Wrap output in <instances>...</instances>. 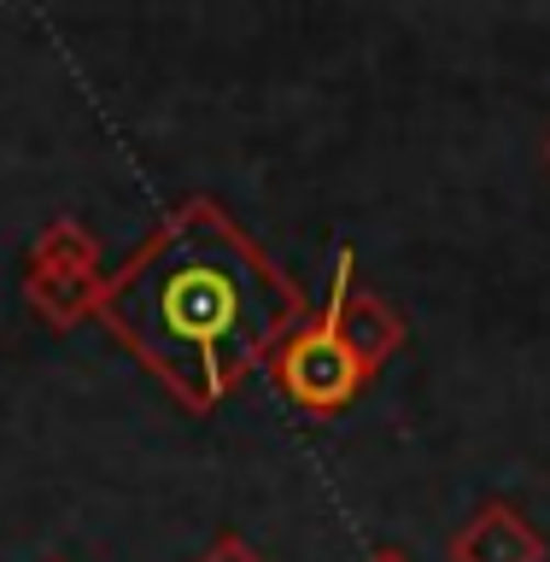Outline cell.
I'll use <instances>...</instances> for the list:
<instances>
[{
	"mask_svg": "<svg viewBox=\"0 0 550 562\" xmlns=\"http://www.w3.org/2000/svg\"><path fill=\"white\" fill-rule=\"evenodd\" d=\"M305 316V288L211 193L170 205L100 299V328L193 416L263 375Z\"/></svg>",
	"mask_w": 550,
	"mask_h": 562,
	"instance_id": "1",
	"label": "cell"
},
{
	"mask_svg": "<svg viewBox=\"0 0 550 562\" xmlns=\"http://www.w3.org/2000/svg\"><path fill=\"white\" fill-rule=\"evenodd\" d=\"M404 351V316L358 276V252L340 246L328 276L323 311H311L299 323L281 351L270 358V375L281 386V398L305 416H340L351 411L375 375Z\"/></svg>",
	"mask_w": 550,
	"mask_h": 562,
	"instance_id": "2",
	"label": "cell"
},
{
	"mask_svg": "<svg viewBox=\"0 0 550 562\" xmlns=\"http://www.w3.org/2000/svg\"><path fill=\"white\" fill-rule=\"evenodd\" d=\"M105 276L112 270L100 263V240L88 235V223L47 217L24 252V305L42 328L70 334L82 323H100Z\"/></svg>",
	"mask_w": 550,
	"mask_h": 562,
	"instance_id": "3",
	"label": "cell"
},
{
	"mask_svg": "<svg viewBox=\"0 0 550 562\" xmlns=\"http://www.w3.org/2000/svg\"><path fill=\"white\" fill-rule=\"evenodd\" d=\"M451 562H545V533L516 504L486 498L446 544Z\"/></svg>",
	"mask_w": 550,
	"mask_h": 562,
	"instance_id": "4",
	"label": "cell"
},
{
	"mask_svg": "<svg viewBox=\"0 0 550 562\" xmlns=\"http://www.w3.org/2000/svg\"><path fill=\"white\" fill-rule=\"evenodd\" d=\"M193 562H270V557H263L246 533H235V527H228V533H217Z\"/></svg>",
	"mask_w": 550,
	"mask_h": 562,
	"instance_id": "5",
	"label": "cell"
},
{
	"mask_svg": "<svg viewBox=\"0 0 550 562\" xmlns=\"http://www.w3.org/2000/svg\"><path fill=\"white\" fill-rule=\"evenodd\" d=\"M369 562H411V557H404V551H393V544H386V551H375Z\"/></svg>",
	"mask_w": 550,
	"mask_h": 562,
	"instance_id": "6",
	"label": "cell"
},
{
	"mask_svg": "<svg viewBox=\"0 0 550 562\" xmlns=\"http://www.w3.org/2000/svg\"><path fill=\"white\" fill-rule=\"evenodd\" d=\"M42 562H65V557H42Z\"/></svg>",
	"mask_w": 550,
	"mask_h": 562,
	"instance_id": "7",
	"label": "cell"
},
{
	"mask_svg": "<svg viewBox=\"0 0 550 562\" xmlns=\"http://www.w3.org/2000/svg\"><path fill=\"white\" fill-rule=\"evenodd\" d=\"M545 158H550V147H545Z\"/></svg>",
	"mask_w": 550,
	"mask_h": 562,
	"instance_id": "8",
	"label": "cell"
}]
</instances>
